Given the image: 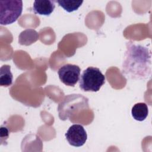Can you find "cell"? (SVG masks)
Instances as JSON below:
<instances>
[{
    "label": "cell",
    "instance_id": "obj_1",
    "mask_svg": "<svg viewBox=\"0 0 152 152\" xmlns=\"http://www.w3.org/2000/svg\"><path fill=\"white\" fill-rule=\"evenodd\" d=\"M126 50L122 65V73L131 80H144L151 72V53L140 44L129 41L126 43Z\"/></svg>",
    "mask_w": 152,
    "mask_h": 152
},
{
    "label": "cell",
    "instance_id": "obj_2",
    "mask_svg": "<svg viewBox=\"0 0 152 152\" xmlns=\"http://www.w3.org/2000/svg\"><path fill=\"white\" fill-rule=\"evenodd\" d=\"M104 83L105 76L98 68L93 66L84 69L79 78L80 88L84 91H98Z\"/></svg>",
    "mask_w": 152,
    "mask_h": 152
},
{
    "label": "cell",
    "instance_id": "obj_3",
    "mask_svg": "<svg viewBox=\"0 0 152 152\" xmlns=\"http://www.w3.org/2000/svg\"><path fill=\"white\" fill-rule=\"evenodd\" d=\"M88 108V99L80 94H71L65 97L58 106L59 116L66 120L75 111Z\"/></svg>",
    "mask_w": 152,
    "mask_h": 152
},
{
    "label": "cell",
    "instance_id": "obj_4",
    "mask_svg": "<svg viewBox=\"0 0 152 152\" xmlns=\"http://www.w3.org/2000/svg\"><path fill=\"white\" fill-rule=\"evenodd\" d=\"M23 11V1L7 0L0 1V24H11L19 18Z\"/></svg>",
    "mask_w": 152,
    "mask_h": 152
},
{
    "label": "cell",
    "instance_id": "obj_5",
    "mask_svg": "<svg viewBox=\"0 0 152 152\" xmlns=\"http://www.w3.org/2000/svg\"><path fill=\"white\" fill-rule=\"evenodd\" d=\"M80 68L76 65L67 64L62 66L58 71L60 80L68 86L74 87L80 77Z\"/></svg>",
    "mask_w": 152,
    "mask_h": 152
},
{
    "label": "cell",
    "instance_id": "obj_6",
    "mask_svg": "<svg viewBox=\"0 0 152 152\" xmlns=\"http://www.w3.org/2000/svg\"><path fill=\"white\" fill-rule=\"evenodd\" d=\"M69 144L74 147H81L87 141V134L84 127L80 124L71 125L65 134Z\"/></svg>",
    "mask_w": 152,
    "mask_h": 152
},
{
    "label": "cell",
    "instance_id": "obj_7",
    "mask_svg": "<svg viewBox=\"0 0 152 152\" xmlns=\"http://www.w3.org/2000/svg\"><path fill=\"white\" fill-rule=\"evenodd\" d=\"M54 1L50 0H36L33 5V10L35 14L43 15H49L54 10Z\"/></svg>",
    "mask_w": 152,
    "mask_h": 152
},
{
    "label": "cell",
    "instance_id": "obj_8",
    "mask_svg": "<svg viewBox=\"0 0 152 152\" xmlns=\"http://www.w3.org/2000/svg\"><path fill=\"white\" fill-rule=\"evenodd\" d=\"M133 118L138 121H144L148 114V108L145 103H137L134 105L131 110Z\"/></svg>",
    "mask_w": 152,
    "mask_h": 152
},
{
    "label": "cell",
    "instance_id": "obj_9",
    "mask_svg": "<svg viewBox=\"0 0 152 152\" xmlns=\"http://www.w3.org/2000/svg\"><path fill=\"white\" fill-rule=\"evenodd\" d=\"M13 75L11 72V66L4 65L0 69V86L8 87L12 83Z\"/></svg>",
    "mask_w": 152,
    "mask_h": 152
},
{
    "label": "cell",
    "instance_id": "obj_10",
    "mask_svg": "<svg viewBox=\"0 0 152 152\" xmlns=\"http://www.w3.org/2000/svg\"><path fill=\"white\" fill-rule=\"evenodd\" d=\"M60 7L68 12L76 11L82 5L83 1H68V0H58L55 1Z\"/></svg>",
    "mask_w": 152,
    "mask_h": 152
},
{
    "label": "cell",
    "instance_id": "obj_11",
    "mask_svg": "<svg viewBox=\"0 0 152 152\" xmlns=\"http://www.w3.org/2000/svg\"><path fill=\"white\" fill-rule=\"evenodd\" d=\"M29 37L37 40L39 38V35L34 30H31V29L26 30L21 32V33L19 36L18 41L21 45H28V39L29 41V45L34 42L32 39H31Z\"/></svg>",
    "mask_w": 152,
    "mask_h": 152
}]
</instances>
